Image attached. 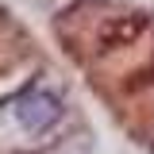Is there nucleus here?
<instances>
[{"label":"nucleus","instance_id":"obj_1","mask_svg":"<svg viewBox=\"0 0 154 154\" xmlns=\"http://www.w3.org/2000/svg\"><path fill=\"white\" fill-rule=\"evenodd\" d=\"M16 116H19V123H23L27 131H46L50 123H58L62 108H58V96H50V93H31V96L19 100Z\"/></svg>","mask_w":154,"mask_h":154}]
</instances>
